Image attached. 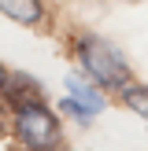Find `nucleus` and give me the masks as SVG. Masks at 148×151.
Here are the masks:
<instances>
[{
  "label": "nucleus",
  "mask_w": 148,
  "mask_h": 151,
  "mask_svg": "<svg viewBox=\"0 0 148 151\" xmlns=\"http://www.w3.org/2000/svg\"><path fill=\"white\" fill-rule=\"evenodd\" d=\"M78 63L85 70V78L100 88H122L130 85V59L122 55V48L96 33H85L78 37Z\"/></svg>",
  "instance_id": "1"
},
{
  "label": "nucleus",
  "mask_w": 148,
  "mask_h": 151,
  "mask_svg": "<svg viewBox=\"0 0 148 151\" xmlns=\"http://www.w3.org/2000/svg\"><path fill=\"white\" fill-rule=\"evenodd\" d=\"M15 133L30 151H52L59 144V118L44 107V100L15 107Z\"/></svg>",
  "instance_id": "2"
},
{
  "label": "nucleus",
  "mask_w": 148,
  "mask_h": 151,
  "mask_svg": "<svg viewBox=\"0 0 148 151\" xmlns=\"http://www.w3.org/2000/svg\"><path fill=\"white\" fill-rule=\"evenodd\" d=\"M67 100H63V111L67 114H74L78 122H89L93 114H100L104 111V96L96 85H89V81H81L78 74H67Z\"/></svg>",
  "instance_id": "3"
},
{
  "label": "nucleus",
  "mask_w": 148,
  "mask_h": 151,
  "mask_svg": "<svg viewBox=\"0 0 148 151\" xmlns=\"http://www.w3.org/2000/svg\"><path fill=\"white\" fill-rule=\"evenodd\" d=\"M0 92H4V96H7V103H15V107L44 100V88L37 85L30 74H7V78H4V85H0Z\"/></svg>",
  "instance_id": "4"
},
{
  "label": "nucleus",
  "mask_w": 148,
  "mask_h": 151,
  "mask_svg": "<svg viewBox=\"0 0 148 151\" xmlns=\"http://www.w3.org/2000/svg\"><path fill=\"white\" fill-rule=\"evenodd\" d=\"M0 15L15 19L19 26H37L44 19V4L41 0H0Z\"/></svg>",
  "instance_id": "5"
},
{
  "label": "nucleus",
  "mask_w": 148,
  "mask_h": 151,
  "mask_svg": "<svg viewBox=\"0 0 148 151\" xmlns=\"http://www.w3.org/2000/svg\"><path fill=\"white\" fill-rule=\"evenodd\" d=\"M122 103L148 122V85H122Z\"/></svg>",
  "instance_id": "6"
},
{
  "label": "nucleus",
  "mask_w": 148,
  "mask_h": 151,
  "mask_svg": "<svg viewBox=\"0 0 148 151\" xmlns=\"http://www.w3.org/2000/svg\"><path fill=\"white\" fill-rule=\"evenodd\" d=\"M4 78H7V70H4V63H0V85H4Z\"/></svg>",
  "instance_id": "7"
}]
</instances>
